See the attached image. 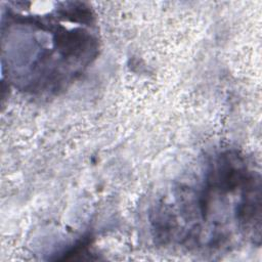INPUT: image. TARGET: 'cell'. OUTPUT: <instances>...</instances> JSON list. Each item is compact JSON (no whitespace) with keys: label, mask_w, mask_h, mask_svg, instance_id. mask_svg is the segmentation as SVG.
<instances>
[{"label":"cell","mask_w":262,"mask_h":262,"mask_svg":"<svg viewBox=\"0 0 262 262\" xmlns=\"http://www.w3.org/2000/svg\"><path fill=\"white\" fill-rule=\"evenodd\" d=\"M2 46L7 72L25 90H58L97 54L93 13L78 2H59L50 9L9 3L2 17Z\"/></svg>","instance_id":"cell-1"},{"label":"cell","mask_w":262,"mask_h":262,"mask_svg":"<svg viewBox=\"0 0 262 262\" xmlns=\"http://www.w3.org/2000/svg\"><path fill=\"white\" fill-rule=\"evenodd\" d=\"M178 212L161 208L157 220L180 217L164 236L202 247L227 246L234 236L260 238V176L233 152L220 155L210 164L199 189L180 194Z\"/></svg>","instance_id":"cell-2"}]
</instances>
